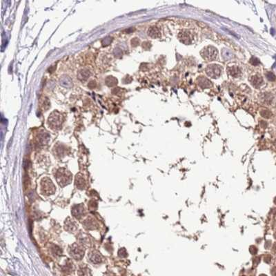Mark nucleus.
Instances as JSON below:
<instances>
[{
	"label": "nucleus",
	"mask_w": 276,
	"mask_h": 276,
	"mask_svg": "<svg viewBox=\"0 0 276 276\" xmlns=\"http://www.w3.org/2000/svg\"><path fill=\"white\" fill-rule=\"evenodd\" d=\"M266 77L268 79V80L271 82H273L275 80V76L273 73L272 72H267L266 73Z\"/></svg>",
	"instance_id": "obj_12"
},
{
	"label": "nucleus",
	"mask_w": 276,
	"mask_h": 276,
	"mask_svg": "<svg viewBox=\"0 0 276 276\" xmlns=\"http://www.w3.org/2000/svg\"><path fill=\"white\" fill-rule=\"evenodd\" d=\"M198 84L199 86L202 87V88H209L210 86H211V84L209 80H208L207 79H206L205 78H203V77L199 78Z\"/></svg>",
	"instance_id": "obj_7"
},
{
	"label": "nucleus",
	"mask_w": 276,
	"mask_h": 276,
	"mask_svg": "<svg viewBox=\"0 0 276 276\" xmlns=\"http://www.w3.org/2000/svg\"><path fill=\"white\" fill-rule=\"evenodd\" d=\"M260 115L263 117L269 119V118H270L271 117L272 113H271V111H269V110H262L260 112Z\"/></svg>",
	"instance_id": "obj_9"
},
{
	"label": "nucleus",
	"mask_w": 276,
	"mask_h": 276,
	"mask_svg": "<svg viewBox=\"0 0 276 276\" xmlns=\"http://www.w3.org/2000/svg\"><path fill=\"white\" fill-rule=\"evenodd\" d=\"M91 260L92 262L95 263V264H97V263H99L101 260L100 256L99 255H91Z\"/></svg>",
	"instance_id": "obj_11"
},
{
	"label": "nucleus",
	"mask_w": 276,
	"mask_h": 276,
	"mask_svg": "<svg viewBox=\"0 0 276 276\" xmlns=\"http://www.w3.org/2000/svg\"><path fill=\"white\" fill-rule=\"evenodd\" d=\"M205 70L209 77L212 78H218L221 75L222 68L220 66L217 64H211L208 66Z\"/></svg>",
	"instance_id": "obj_2"
},
{
	"label": "nucleus",
	"mask_w": 276,
	"mask_h": 276,
	"mask_svg": "<svg viewBox=\"0 0 276 276\" xmlns=\"http://www.w3.org/2000/svg\"><path fill=\"white\" fill-rule=\"evenodd\" d=\"M261 99L263 102V103L267 104V105H270L272 104L273 100V96L271 93H266L262 94Z\"/></svg>",
	"instance_id": "obj_6"
},
{
	"label": "nucleus",
	"mask_w": 276,
	"mask_h": 276,
	"mask_svg": "<svg viewBox=\"0 0 276 276\" xmlns=\"http://www.w3.org/2000/svg\"><path fill=\"white\" fill-rule=\"evenodd\" d=\"M271 273H272V275L276 276V268H274V269H273L272 271H271Z\"/></svg>",
	"instance_id": "obj_14"
},
{
	"label": "nucleus",
	"mask_w": 276,
	"mask_h": 276,
	"mask_svg": "<svg viewBox=\"0 0 276 276\" xmlns=\"http://www.w3.org/2000/svg\"><path fill=\"white\" fill-rule=\"evenodd\" d=\"M271 34H272L273 35H274L275 33V30H274V28H271Z\"/></svg>",
	"instance_id": "obj_15"
},
{
	"label": "nucleus",
	"mask_w": 276,
	"mask_h": 276,
	"mask_svg": "<svg viewBox=\"0 0 276 276\" xmlns=\"http://www.w3.org/2000/svg\"><path fill=\"white\" fill-rule=\"evenodd\" d=\"M260 276H266V275H260Z\"/></svg>",
	"instance_id": "obj_17"
},
{
	"label": "nucleus",
	"mask_w": 276,
	"mask_h": 276,
	"mask_svg": "<svg viewBox=\"0 0 276 276\" xmlns=\"http://www.w3.org/2000/svg\"><path fill=\"white\" fill-rule=\"evenodd\" d=\"M178 39L181 42L188 45V44H191L193 39V37L189 31L183 30V31L180 32L178 35Z\"/></svg>",
	"instance_id": "obj_3"
},
{
	"label": "nucleus",
	"mask_w": 276,
	"mask_h": 276,
	"mask_svg": "<svg viewBox=\"0 0 276 276\" xmlns=\"http://www.w3.org/2000/svg\"><path fill=\"white\" fill-rule=\"evenodd\" d=\"M249 62L253 66L258 65L260 63V60H259L257 58H256V57H251V59L250 60Z\"/></svg>",
	"instance_id": "obj_13"
},
{
	"label": "nucleus",
	"mask_w": 276,
	"mask_h": 276,
	"mask_svg": "<svg viewBox=\"0 0 276 276\" xmlns=\"http://www.w3.org/2000/svg\"><path fill=\"white\" fill-rule=\"evenodd\" d=\"M251 84L253 85L255 88H259L263 83V79L261 78L260 76L259 75H254L251 78L249 79Z\"/></svg>",
	"instance_id": "obj_4"
},
{
	"label": "nucleus",
	"mask_w": 276,
	"mask_h": 276,
	"mask_svg": "<svg viewBox=\"0 0 276 276\" xmlns=\"http://www.w3.org/2000/svg\"><path fill=\"white\" fill-rule=\"evenodd\" d=\"M78 273L79 276H90V270L87 268L81 269Z\"/></svg>",
	"instance_id": "obj_10"
},
{
	"label": "nucleus",
	"mask_w": 276,
	"mask_h": 276,
	"mask_svg": "<svg viewBox=\"0 0 276 276\" xmlns=\"http://www.w3.org/2000/svg\"><path fill=\"white\" fill-rule=\"evenodd\" d=\"M227 71L233 78H238L241 74V70H240L239 67L236 66H233L227 68Z\"/></svg>",
	"instance_id": "obj_5"
},
{
	"label": "nucleus",
	"mask_w": 276,
	"mask_h": 276,
	"mask_svg": "<svg viewBox=\"0 0 276 276\" xmlns=\"http://www.w3.org/2000/svg\"><path fill=\"white\" fill-rule=\"evenodd\" d=\"M148 35L151 37H153V38H157V37H160V30L157 27H152L148 30Z\"/></svg>",
	"instance_id": "obj_8"
},
{
	"label": "nucleus",
	"mask_w": 276,
	"mask_h": 276,
	"mask_svg": "<svg viewBox=\"0 0 276 276\" xmlns=\"http://www.w3.org/2000/svg\"><path fill=\"white\" fill-rule=\"evenodd\" d=\"M107 276H115V275L114 274H109V275H108Z\"/></svg>",
	"instance_id": "obj_16"
},
{
	"label": "nucleus",
	"mask_w": 276,
	"mask_h": 276,
	"mask_svg": "<svg viewBox=\"0 0 276 276\" xmlns=\"http://www.w3.org/2000/svg\"><path fill=\"white\" fill-rule=\"evenodd\" d=\"M201 55L203 58L208 62H211L215 60L218 57V51L213 46L205 47L201 52Z\"/></svg>",
	"instance_id": "obj_1"
}]
</instances>
